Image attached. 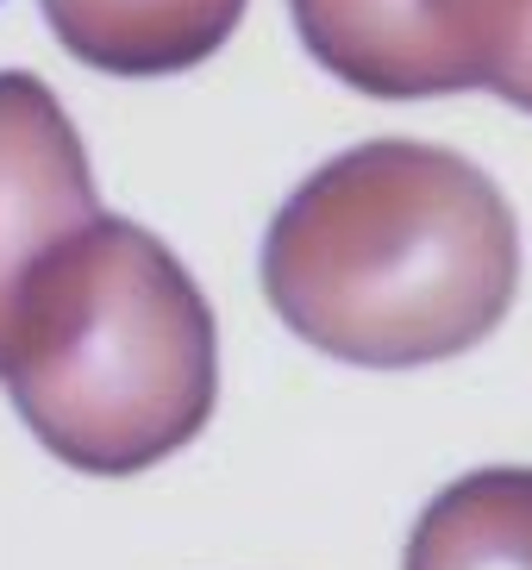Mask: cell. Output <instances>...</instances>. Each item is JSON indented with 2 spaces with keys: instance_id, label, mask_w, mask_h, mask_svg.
<instances>
[{
  "instance_id": "obj_1",
  "label": "cell",
  "mask_w": 532,
  "mask_h": 570,
  "mask_svg": "<svg viewBox=\"0 0 532 570\" xmlns=\"http://www.w3.org/2000/svg\"><path fill=\"white\" fill-rule=\"evenodd\" d=\"M520 288V226L457 151L383 138L319 164L264 238V295L314 352L414 370L483 345Z\"/></svg>"
},
{
  "instance_id": "obj_2",
  "label": "cell",
  "mask_w": 532,
  "mask_h": 570,
  "mask_svg": "<svg viewBox=\"0 0 532 570\" xmlns=\"http://www.w3.org/2000/svg\"><path fill=\"white\" fill-rule=\"evenodd\" d=\"M0 383L50 458L132 476L214 414V307L164 238L100 214L38 269Z\"/></svg>"
},
{
  "instance_id": "obj_3",
  "label": "cell",
  "mask_w": 532,
  "mask_h": 570,
  "mask_svg": "<svg viewBox=\"0 0 532 570\" xmlns=\"http://www.w3.org/2000/svg\"><path fill=\"white\" fill-rule=\"evenodd\" d=\"M95 219V176L63 101L38 76L7 69L0 76V370L38 269Z\"/></svg>"
},
{
  "instance_id": "obj_4",
  "label": "cell",
  "mask_w": 532,
  "mask_h": 570,
  "mask_svg": "<svg viewBox=\"0 0 532 570\" xmlns=\"http://www.w3.org/2000/svg\"><path fill=\"white\" fill-rule=\"evenodd\" d=\"M295 32L319 69L376 101L464 95V76L439 38L433 0H288Z\"/></svg>"
},
{
  "instance_id": "obj_5",
  "label": "cell",
  "mask_w": 532,
  "mask_h": 570,
  "mask_svg": "<svg viewBox=\"0 0 532 570\" xmlns=\"http://www.w3.org/2000/svg\"><path fill=\"white\" fill-rule=\"evenodd\" d=\"M45 19L107 76H176L238 32L245 0H45Z\"/></svg>"
},
{
  "instance_id": "obj_6",
  "label": "cell",
  "mask_w": 532,
  "mask_h": 570,
  "mask_svg": "<svg viewBox=\"0 0 532 570\" xmlns=\"http://www.w3.org/2000/svg\"><path fill=\"white\" fill-rule=\"evenodd\" d=\"M401 570H532V470H470L439 489Z\"/></svg>"
},
{
  "instance_id": "obj_7",
  "label": "cell",
  "mask_w": 532,
  "mask_h": 570,
  "mask_svg": "<svg viewBox=\"0 0 532 570\" xmlns=\"http://www.w3.org/2000/svg\"><path fill=\"white\" fill-rule=\"evenodd\" d=\"M433 19L464 88L532 114V0H433Z\"/></svg>"
}]
</instances>
